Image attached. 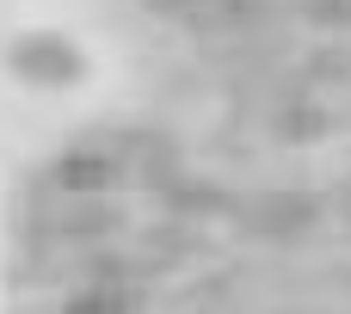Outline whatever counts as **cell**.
<instances>
[{
  "mask_svg": "<svg viewBox=\"0 0 351 314\" xmlns=\"http://www.w3.org/2000/svg\"><path fill=\"white\" fill-rule=\"evenodd\" d=\"M346 210H351V185H346Z\"/></svg>",
  "mask_w": 351,
  "mask_h": 314,
  "instance_id": "7",
  "label": "cell"
},
{
  "mask_svg": "<svg viewBox=\"0 0 351 314\" xmlns=\"http://www.w3.org/2000/svg\"><path fill=\"white\" fill-rule=\"evenodd\" d=\"M315 25H351V0H308Z\"/></svg>",
  "mask_w": 351,
  "mask_h": 314,
  "instance_id": "6",
  "label": "cell"
},
{
  "mask_svg": "<svg viewBox=\"0 0 351 314\" xmlns=\"http://www.w3.org/2000/svg\"><path fill=\"white\" fill-rule=\"evenodd\" d=\"M173 204H179V210H222V191H210V185H179Z\"/></svg>",
  "mask_w": 351,
  "mask_h": 314,
  "instance_id": "5",
  "label": "cell"
},
{
  "mask_svg": "<svg viewBox=\"0 0 351 314\" xmlns=\"http://www.w3.org/2000/svg\"><path fill=\"white\" fill-rule=\"evenodd\" d=\"M136 309H142V296L105 278V284H86V290H74L62 314H136Z\"/></svg>",
  "mask_w": 351,
  "mask_h": 314,
  "instance_id": "4",
  "label": "cell"
},
{
  "mask_svg": "<svg viewBox=\"0 0 351 314\" xmlns=\"http://www.w3.org/2000/svg\"><path fill=\"white\" fill-rule=\"evenodd\" d=\"M49 185H56V197H105L117 185V160L99 148H74L49 167Z\"/></svg>",
  "mask_w": 351,
  "mask_h": 314,
  "instance_id": "2",
  "label": "cell"
},
{
  "mask_svg": "<svg viewBox=\"0 0 351 314\" xmlns=\"http://www.w3.org/2000/svg\"><path fill=\"white\" fill-rule=\"evenodd\" d=\"M6 62H12V74L31 80V86H68V80H80V68H86L80 49H74L62 31H25V37H12Z\"/></svg>",
  "mask_w": 351,
  "mask_h": 314,
  "instance_id": "1",
  "label": "cell"
},
{
  "mask_svg": "<svg viewBox=\"0 0 351 314\" xmlns=\"http://www.w3.org/2000/svg\"><path fill=\"white\" fill-rule=\"evenodd\" d=\"M308 222H315V204L308 197H290V191H278V197H265L253 210V228H265V234H302Z\"/></svg>",
  "mask_w": 351,
  "mask_h": 314,
  "instance_id": "3",
  "label": "cell"
}]
</instances>
